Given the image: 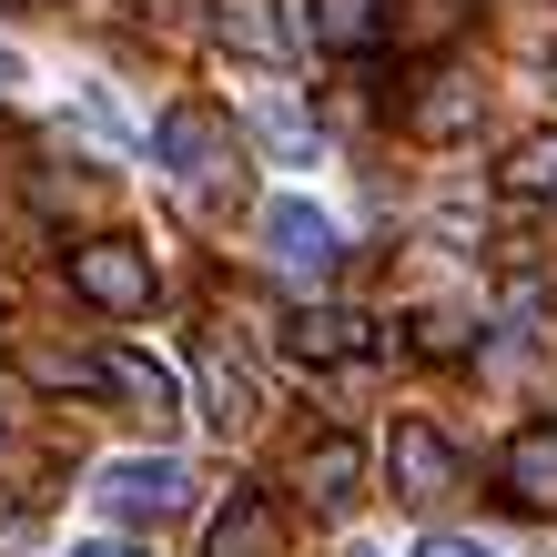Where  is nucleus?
Wrapping results in <instances>:
<instances>
[{"label":"nucleus","mask_w":557,"mask_h":557,"mask_svg":"<svg viewBox=\"0 0 557 557\" xmlns=\"http://www.w3.org/2000/svg\"><path fill=\"white\" fill-rule=\"evenodd\" d=\"M91 497H102V517H122V528H162V517L193 507V467H173V456H122V467L91 476Z\"/></svg>","instance_id":"f03ea898"},{"label":"nucleus","mask_w":557,"mask_h":557,"mask_svg":"<svg viewBox=\"0 0 557 557\" xmlns=\"http://www.w3.org/2000/svg\"><path fill=\"white\" fill-rule=\"evenodd\" d=\"M11 91H21V51L0 41V102H11Z\"/></svg>","instance_id":"6ab92c4d"},{"label":"nucleus","mask_w":557,"mask_h":557,"mask_svg":"<svg viewBox=\"0 0 557 557\" xmlns=\"http://www.w3.org/2000/svg\"><path fill=\"white\" fill-rule=\"evenodd\" d=\"M305 21H314V51H375L385 30H396V0H305Z\"/></svg>","instance_id":"4468645a"},{"label":"nucleus","mask_w":557,"mask_h":557,"mask_svg":"<svg viewBox=\"0 0 557 557\" xmlns=\"http://www.w3.org/2000/svg\"><path fill=\"white\" fill-rule=\"evenodd\" d=\"M264 143H274V152H314V122L284 112V102H264Z\"/></svg>","instance_id":"f3484780"},{"label":"nucleus","mask_w":557,"mask_h":557,"mask_svg":"<svg viewBox=\"0 0 557 557\" xmlns=\"http://www.w3.org/2000/svg\"><path fill=\"white\" fill-rule=\"evenodd\" d=\"M547 82H557V51H547Z\"/></svg>","instance_id":"412c9836"},{"label":"nucleus","mask_w":557,"mask_h":557,"mask_svg":"<svg viewBox=\"0 0 557 557\" xmlns=\"http://www.w3.org/2000/svg\"><path fill=\"white\" fill-rule=\"evenodd\" d=\"M355 557H366V547H355Z\"/></svg>","instance_id":"5701e85b"},{"label":"nucleus","mask_w":557,"mask_h":557,"mask_svg":"<svg viewBox=\"0 0 557 557\" xmlns=\"http://www.w3.org/2000/svg\"><path fill=\"white\" fill-rule=\"evenodd\" d=\"M385 467H396V497H406V507L456 497V446H446L425 416H396V446H385Z\"/></svg>","instance_id":"0eeeda50"},{"label":"nucleus","mask_w":557,"mask_h":557,"mask_svg":"<svg viewBox=\"0 0 557 557\" xmlns=\"http://www.w3.org/2000/svg\"><path fill=\"white\" fill-rule=\"evenodd\" d=\"M416 557H486V547H476V537H446V528H425V537H416Z\"/></svg>","instance_id":"a211bd4d"},{"label":"nucleus","mask_w":557,"mask_h":557,"mask_svg":"<svg viewBox=\"0 0 557 557\" xmlns=\"http://www.w3.org/2000/svg\"><path fill=\"white\" fill-rule=\"evenodd\" d=\"M284 355H294V366H366L375 324L355 314V305H294L284 314Z\"/></svg>","instance_id":"39448f33"},{"label":"nucleus","mask_w":557,"mask_h":557,"mask_svg":"<svg viewBox=\"0 0 557 557\" xmlns=\"http://www.w3.org/2000/svg\"><path fill=\"white\" fill-rule=\"evenodd\" d=\"M497 486H507V507L557 517V416H547V425H517V436H507V456H497Z\"/></svg>","instance_id":"6e6552de"},{"label":"nucleus","mask_w":557,"mask_h":557,"mask_svg":"<svg viewBox=\"0 0 557 557\" xmlns=\"http://www.w3.org/2000/svg\"><path fill=\"white\" fill-rule=\"evenodd\" d=\"M143 11H152V0H143Z\"/></svg>","instance_id":"4be33fe9"},{"label":"nucleus","mask_w":557,"mask_h":557,"mask_svg":"<svg viewBox=\"0 0 557 557\" xmlns=\"http://www.w3.org/2000/svg\"><path fill=\"white\" fill-rule=\"evenodd\" d=\"M396 122H406L416 143H467L476 122H486V91H476L467 72H425L406 102H396Z\"/></svg>","instance_id":"423d86ee"},{"label":"nucleus","mask_w":557,"mask_h":557,"mask_svg":"<svg viewBox=\"0 0 557 557\" xmlns=\"http://www.w3.org/2000/svg\"><path fill=\"white\" fill-rule=\"evenodd\" d=\"M0 314H11V305H0Z\"/></svg>","instance_id":"b1692460"},{"label":"nucleus","mask_w":557,"mask_h":557,"mask_svg":"<svg viewBox=\"0 0 557 557\" xmlns=\"http://www.w3.org/2000/svg\"><path fill=\"white\" fill-rule=\"evenodd\" d=\"M72 294H82V305H102V314H152L162 284H152V253L143 244H112L102 234V244L72 253Z\"/></svg>","instance_id":"20e7f679"},{"label":"nucleus","mask_w":557,"mask_h":557,"mask_svg":"<svg viewBox=\"0 0 557 557\" xmlns=\"http://www.w3.org/2000/svg\"><path fill=\"white\" fill-rule=\"evenodd\" d=\"M294 486H305L324 517H345L355 497H366V446H355V436H314L305 456H294Z\"/></svg>","instance_id":"9b49d317"},{"label":"nucleus","mask_w":557,"mask_h":557,"mask_svg":"<svg viewBox=\"0 0 557 557\" xmlns=\"http://www.w3.org/2000/svg\"><path fill=\"white\" fill-rule=\"evenodd\" d=\"M497 183L517 193V203H557V133H517L497 152Z\"/></svg>","instance_id":"2eb2a0df"},{"label":"nucleus","mask_w":557,"mask_h":557,"mask_svg":"<svg viewBox=\"0 0 557 557\" xmlns=\"http://www.w3.org/2000/svg\"><path fill=\"white\" fill-rule=\"evenodd\" d=\"M406 41H425V51H436V41H456V30H467V0H406Z\"/></svg>","instance_id":"dca6fc26"},{"label":"nucleus","mask_w":557,"mask_h":557,"mask_svg":"<svg viewBox=\"0 0 557 557\" xmlns=\"http://www.w3.org/2000/svg\"><path fill=\"white\" fill-rule=\"evenodd\" d=\"M152 152H162V173L183 183V203H234L244 193V152H234V122H223L213 102H173L152 122Z\"/></svg>","instance_id":"f257e3e1"},{"label":"nucleus","mask_w":557,"mask_h":557,"mask_svg":"<svg viewBox=\"0 0 557 557\" xmlns=\"http://www.w3.org/2000/svg\"><path fill=\"white\" fill-rule=\"evenodd\" d=\"M102 396H122L143 425H173L183 416V385L152 366V355H133V345H102Z\"/></svg>","instance_id":"f8f14e48"},{"label":"nucleus","mask_w":557,"mask_h":557,"mask_svg":"<svg viewBox=\"0 0 557 557\" xmlns=\"http://www.w3.org/2000/svg\"><path fill=\"white\" fill-rule=\"evenodd\" d=\"M213 41L234 61L284 72V61H294V21H284V0H213Z\"/></svg>","instance_id":"1a4fd4ad"},{"label":"nucleus","mask_w":557,"mask_h":557,"mask_svg":"<svg viewBox=\"0 0 557 557\" xmlns=\"http://www.w3.org/2000/svg\"><path fill=\"white\" fill-rule=\"evenodd\" d=\"M72 557H143V547H122V537H91V547H72Z\"/></svg>","instance_id":"aec40b11"},{"label":"nucleus","mask_w":557,"mask_h":557,"mask_svg":"<svg viewBox=\"0 0 557 557\" xmlns=\"http://www.w3.org/2000/svg\"><path fill=\"white\" fill-rule=\"evenodd\" d=\"M264 264H274L284 284H324V274L345 264V234H335L314 203H294V193H284V203H264Z\"/></svg>","instance_id":"7ed1b4c3"},{"label":"nucleus","mask_w":557,"mask_h":557,"mask_svg":"<svg viewBox=\"0 0 557 557\" xmlns=\"http://www.w3.org/2000/svg\"><path fill=\"white\" fill-rule=\"evenodd\" d=\"M203 396H213V425H223V436H253V425H264V385H253L244 375V355L234 345H203Z\"/></svg>","instance_id":"ddd939ff"},{"label":"nucleus","mask_w":557,"mask_h":557,"mask_svg":"<svg viewBox=\"0 0 557 557\" xmlns=\"http://www.w3.org/2000/svg\"><path fill=\"white\" fill-rule=\"evenodd\" d=\"M203 557H284V507L264 497V486H234L223 517L203 528Z\"/></svg>","instance_id":"9d476101"}]
</instances>
